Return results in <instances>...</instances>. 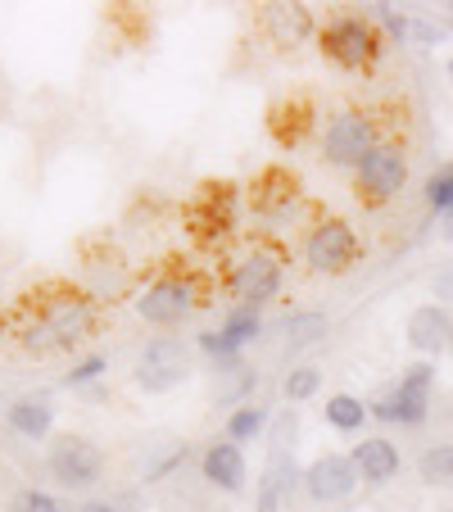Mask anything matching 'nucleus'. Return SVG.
Masks as SVG:
<instances>
[{
	"instance_id": "obj_1",
	"label": "nucleus",
	"mask_w": 453,
	"mask_h": 512,
	"mask_svg": "<svg viewBox=\"0 0 453 512\" xmlns=\"http://www.w3.org/2000/svg\"><path fill=\"white\" fill-rule=\"evenodd\" d=\"M431 386H435V368L431 363H413V368L399 377V386L381 390V395L367 404V413L376 422H399V426H422L431 413Z\"/></svg>"
},
{
	"instance_id": "obj_2",
	"label": "nucleus",
	"mask_w": 453,
	"mask_h": 512,
	"mask_svg": "<svg viewBox=\"0 0 453 512\" xmlns=\"http://www.w3.org/2000/svg\"><path fill=\"white\" fill-rule=\"evenodd\" d=\"M295 413H286L277 422V440H272V458L259 476V490H254V512H281L295 494V481H304V472L295 467Z\"/></svg>"
},
{
	"instance_id": "obj_3",
	"label": "nucleus",
	"mask_w": 453,
	"mask_h": 512,
	"mask_svg": "<svg viewBox=\"0 0 453 512\" xmlns=\"http://www.w3.org/2000/svg\"><path fill=\"white\" fill-rule=\"evenodd\" d=\"M376 145H381L376 118L363 114V109H345V114H336L327 123V132H322V159H327L331 168H358Z\"/></svg>"
},
{
	"instance_id": "obj_4",
	"label": "nucleus",
	"mask_w": 453,
	"mask_h": 512,
	"mask_svg": "<svg viewBox=\"0 0 453 512\" xmlns=\"http://www.w3.org/2000/svg\"><path fill=\"white\" fill-rule=\"evenodd\" d=\"M318 46H322V55L340 68H367L381 55V37H376V28L363 14H340V19H331L327 28L318 32Z\"/></svg>"
},
{
	"instance_id": "obj_5",
	"label": "nucleus",
	"mask_w": 453,
	"mask_h": 512,
	"mask_svg": "<svg viewBox=\"0 0 453 512\" xmlns=\"http://www.w3.org/2000/svg\"><path fill=\"white\" fill-rule=\"evenodd\" d=\"M191 377V363H186V345L177 336H155L145 340L141 358H136V386L145 395H168L182 381Z\"/></svg>"
},
{
	"instance_id": "obj_6",
	"label": "nucleus",
	"mask_w": 453,
	"mask_h": 512,
	"mask_svg": "<svg viewBox=\"0 0 453 512\" xmlns=\"http://www.w3.org/2000/svg\"><path fill=\"white\" fill-rule=\"evenodd\" d=\"M354 186H358V195H363L367 204L395 200V195L408 186V155H404V145H395V141L376 145L372 155L354 168Z\"/></svg>"
},
{
	"instance_id": "obj_7",
	"label": "nucleus",
	"mask_w": 453,
	"mask_h": 512,
	"mask_svg": "<svg viewBox=\"0 0 453 512\" xmlns=\"http://www.w3.org/2000/svg\"><path fill=\"white\" fill-rule=\"evenodd\" d=\"M46 472L64 490H91L100 481V472H105V454L91 445L87 435H55V445L46 454Z\"/></svg>"
},
{
	"instance_id": "obj_8",
	"label": "nucleus",
	"mask_w": 453,
	"mask_h": 512,
	"mask_svg": "<svg viewBox=\"0 0 453 512\" xmlns=\"http://www.w3.org/2000/svg\"><path fill=\"white\" fill-rule=\"evenodd\" d=\"M195 304H200V290H195L191 277H159L141 290L136 318L150 322V327H177V322L191 318Z\"/></svg>"
},
{
	"instance_id": "obj_9",
	"label": "nucleus",
	"mask_w": 453,
	"mask_h": 512,
	"mask_svg": "<svg viewBox=\"0 0 453 512\" xmlns=\"http://www.w3.org/2000/svg\"><path fill=\"white\" fill-rule=\"evenodd\" d=\"M354 259H358V236L345 218H322L309 232V241H304V263H309L313 272H322V277L349 272Z\"/></svg>"
},
{
	"instance_id": "obj_10",
	"label": "nucleus",
	"mask_w": 453,
	"mask_h": 512,
	"mask_svg": "<svg viewBox=\"0 0 453 512\" xmlns=\"http://www.w3.org/2000/svg\"><path fill=\"white\" fill-rule=\"evenodd\" d=\"M41 322H46V336L55 349L82 345V340H91V331H96V304H91L87 295H59V300H46Z\"/></svg>"
},
{
	"instance_id": "obj_11",
	"label": "nucleus",
	"mask_w": 453,
	"mask_h": 512,
	"mask_svg": "<svg viewBox=\"0 0 453 512\" xmlns=\"http://www.w3.org/2000/svg\"><path fill=\"white\" fill-rule=\"evenodd\" d=\"M232 295H236V304L241 309H254L259 313V304H268L272 295L281 290V259L277 254H263V250H254L250 259H241L236 263V272H232Z\"/></svg>"
},
{
	"instance_id": "obj_12",
	"label": "nucleus",
	"mask_w": 453,
	"mask_h": 512,
	"mask_svg": "<svg viewBox=\"0 0 453 512\" xmlns=\"http://www.w3.org/2000/svg\"><path fill=\"white\" fill-rule=\"evenodd\" d=\"M358 481L363 476H358L349 454H318L304 467V490H309L313 503H345L358 490Z\"/></svg>"
},
{
	"instance_id": "obj_13",
	"label": "nucleus",
	"mask_w": 453,
	"mask_h": 512,
	"mask_svg": "<svg viewBox=\"0 0 453 512\" xmlns=\"http://www.w3.org/2000/svg\"><path fill=\"white\" fill-rule=\"evenodd\" d=\"M259 331H263L259 313H254V309H232L218 331H204L200 349H204V354H213L218 363H227V368H236V354H241V349L250 345Z\"/></svg>"
},
{
	"instance_id": "obj_14",
	"label": "nucleus",
	"mask_w": 453,
	"mask_h": 512,
	"mask_svg": "<svg viewBox=\"0 0 453 512\" xmlns=\"http://www.w3.org/2000/svg\"><path fill=\"white\" fill-rule=\"evenodd\" d=\"M200 472H204V481H209L213 490H222V494H241V490H245V481H250V472H245V454H241V445H232L227 435H222V440H213V445H204V454H200Z\"/></svg>"
},
{
	"instance_id": "obj_15",
	"label": "nucleus",
	"mask_w": 453,
	"mask_h": 512,
	"mask_svg": "<svg viewBox=\"0 0 453 512\" xmlns=\"http://www.w3.org/2000/svg\"><path fill=\"white\" fill-rule=\"evenodd\" d=\"M449 340H453V313L444 309V304H422V309H413V318H408V345H413L417 354H440Z\"/></svg>"
},
{
	"instance_id": "obj_16",
	"label": "nucleus",
	"mask_w": 453,
	"mask_h": 512,
	"mask_svg": "<svg viewBox=\"0 0 453 512\" xmlns=\"http://www.w3.org/2000/svg\"><path fill=\"white\" fill-rule=\"evenodd\" d=\"M349 458H354L358 476H363L367 485H386L399 476V449L390 445L386 435H372V440H363V445L349 449Z\"/></svg>"
},
{
	"instance_id": "obj_17",
	"label": "nucleus",
	"mask_w": 453,
	"mask_h": 512,
	"mask_svg": "<svg viewBox=\"0 0 453 512\" xmlns=\"http://www.w3.org/2000/svg\"><path fill=\"white\" fill-rule=\"evenodd\" d=\"M5 422H10L23 440H46L50 422H55V408H50V399H14V404L5 408Z\"/></svg>"
},
{
	"instance_id": "obj_18",
	"label": "nucleus",
	"mask_w": 453,
	"mask_h": 512,
	"mask_svg": "<svg viewBox=\"0 0 453 512\" xmlns=\"http://www.w3.org/2000/svg\"><path fill=\"white\" fill-rule=\"evenodd\" d=\"M327 313H295V318L286 322V349L290 354H299V349H313L322 336H327Z\"/></svg>"
},
{
	"instance_id": "obj_19",
	"label": "nucleus",
	"mask_w": 453,
	"mask_h": 512,
	"mask_svg": "<svg viewBox=\"0 0 453 512\" xmlns=\"http://www.w3.org/2000/svg\"><path fill=\"white\" fill-rule=\"evenodd\" d=\"M272 422V413L268 408H259V404H241L232 417H227V440L232 445H250L254 435H263V426Z\"/></svg>"
},
{
	"instance_id": "obj_20",
	"label": "nucleus",
	"mask_w": 453,
	"mask_h": 512,
	"mask_svg": "<svg viewBox=\"0 0 453 512\" xmlns=\"http://www.w3.org/2000/svg\"><path fill=\"white\" fill-rule=\"evenodd\" d=\"M268 23L277 28L281 46L309 37V10H304V5H268Z\"/></svg>"
},
{
	"instance_id": "obj_21",
	"label": "nucleus",
	"mask_w": 453,
	"mask_h": 512,
	"mask_svg": "<svg viewBox=\"0 0 453 512\" xmlns=\"http://www.w3.org/2000/svg\"><path fill=\"white\" fill-rule=\"evenodd\" d=\"M322 417H327L336 431H358V426H363L372 413H367V404L358 395H331L327 408H322Z\"/></svg>"
},
{
	"instance_id": "obj_22",
	"label": "nucleus",
	"mask_w": 453,
	"mask_h": 512,
	"mask_svg": "<svg viewBox=\"0 0 453 512\" xmlns=\"http://www.w3.org/2000/svg\"><path fill=\"white\" fill-rule=\"evenodd\" d=\"M417 472H422V481H431V485L453 481V445H431L422 458H417Z\"/></svg>"
},
{
	"instance_id": "obj_23",
	"label": "nucleus",
	"mask_w": 453,
	"mask_h": 512,
	"mask_svg": "<svg viewBox=\"0 0 453 512\" xmlns=\"http://www.w3.org/2000/svg\"><path fill=\"white\" fill-rule=\"evenodd\" d=\"M426 204H431L435 213H453V164L435 168V173L426 177Z\"/></svg>"
},
{
	"instance_id": "obj_24",
	"label": "nucleus",
	"mask_w": 453,
	"mask_h": 512,
	"mask_svg": "<svg viewBox=\"0 0 453 512\" xmlns=\"http://www.w3.org/2000/svg\"><path fill=\"white\" fill-rule=\"evenodd\" d=\"M281 390H286L290 404H299V399H313L322 390V372L318 368H290L286 381H281Z\"/></svg>"
},
{
	"instance_id": "obj_25",
	"label": "nucleus",
	"mask_w": 453,
	"mask_h": 512,
	"mask_svg": "<svg viewBox=\"0 0 453 512\" xmlns=\"http://www.w3.org/2000/svg\"><path fill=\"white\" fill-rule=\"evenodd\" d=\"M10 512H73V508H68V503H59L55 494H46V490H23L19 499H14Z\"/></svg>"
},
{
	"instance_id": "obj_26",
	"label": "nucleus",
	"mask_w": 453,
	"mask_h": 512,
	"mask_svg": "<svg viewBox=\"0 0 453 512\" xmlns=\"http://www.w3.org/2000/svg\"><path fill=\"white\" fill-rule=\"evenodd\" d=\"M109 372V358L105 354H91V358H82V363H73V372H68V386H91V381H100Z\"/></svg>"
},
{
	"instance_id": "obj_27",
	"label": "nucleus",
	"mask_w": 453,
	"mask_h": 512,
	"mask_svg": "<svg viewBox=\"0 0 453 512\" xmlns=\"http://www.w3.org/2000/svg\"><path fill=\"white\" fill-rule=\"evenodd\" d=\"M372 10H376V19H381V23L390 28V37H399V41L408 37V19H404V14H395L390 5H372Z\"/></svg>"
},
{
	"instance_id": "obj_28",
	"label": "nucleus",
	"mask_w": 453,
	"mask_h": 512,
	"mask_svg": "<svg viewBox=\"0 0 453 512\" xmlns=\"http://www.w3.org/2000/svg\"><path fill=\"white\" fill-rule=\"evenodd\" d=\"M444 241H453V213H444Z\"/></svg>"
},
{
	"instance_id": "obj_29",
	"label": "nucleus",
	"mask_w": 453,
	"mask_h": 512,
	"mask_svg": "<svg viewBox=\"0 0 453 512\" xmlns=\"http://www.w3.org/2000/svg\"><path fill=\"white\" fill-rule=\"evenodd\" d=\"M82 512H114V508H109V503H87Z\"/></svg>"
},
{
	"instance_id": "obj_30",
	"label": "nucleus",
	"mask_w": 453,
	"mask_h": 512,
	"mask_svg": "<svg viewBox=\"0 0 453 512\" xmlns=\"http://www.w3.org/2000/svg\"><path fill=\"white\" fill-rule=\"evenodd\" d=\"M449 78H453V59H449Z\"/></svg>"
}]
</instances>
